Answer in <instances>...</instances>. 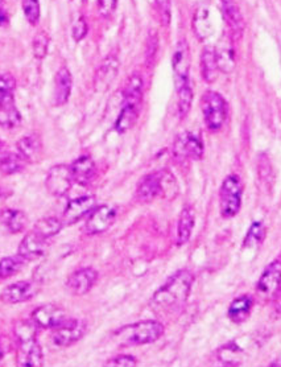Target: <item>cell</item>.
<instances>
[{"label":"cell","mask_w":281,"mask_h":367,"mask_svg":"<svg viewBox=\"0 0 281 367\" xmlns=\"http://www.w3.org/2000/svg\"><path fill=\"white\" fill-rule=\"evenodd\" d=\"M242 194V181L236 175H230L223 180L219 192V208L223 218H232L239 213Z\"/></svg>","instance_id":"obj_5"},{"label":"cell","mask_w":281,"mask_h":367,"mask_svg":"<svg viewBox=\"0 0 281 367\" xmlns=\"http://www.w3.org/2000/svg\"><path fill=\"white\" fill-rule=\"evenodd\" d=\"M22 114L15 106V102L0 106V127L13 130L22 125Z\"/></svg>","instance_id":"obj_31"},{"label":"cell","mask_w":281,"mask_h":367,"mask_svg":"<svg viewBox=\"0 0 281 367\" xmlns=\"http://www.w3.org/2000/svg\"><path fill=\"white\" fill-rule=\"evenodd\" d=\"M119 72V60L114 54L107 56L102 63L99 65L95 77H94V88L97 91L103 93L110 88V85L114 82Z\"/></svg>","instance_id":"obj_17"},{"label":"cell","mask_w":281,"mask_h":367,"mask_svg":"<svg viewBox=\"0 0 281 367\" xmlns=\"http://www.w3.org/2000/svg\"><path fill=\"white\" fill-rule=\"evenodd\" d=\"M65 320L67 318L64 309L57 305H42L32 313V322L42 329H54L61 325Z\"/></svg>","instance_id":"obj_13"},{"label":"cell","mask_w":281,"mask_h":367,"mask_svg":"<svg viewBox=\"0 0 281 367\" xmlns=\"http://www.w3.org/2000/svg\"><path fill=\"white\" fill-rule=\"evenodd\" d=\"M216 60H217L219 72L225 75H230L235 69L236 60H235V48H234V38L230 32H225L223 36L219 38L217 47L214 48Z\"/></svg>","instance_id":"obj_14"},{"label":"cell","mask_w":281,"mask_h":367,"mask_svg":"<svg viewBox=\"0 0 281 367\" xmlns=\"http://www.w3.org/2000/svg\"><path fill=\"white\" fill-rule=\"evenodd\" d=\"M88 31H89V26L86 23V19L85 17H79L77 22L74 23V26L72 28V36L74 38V41H82L83 38H86L88 35Z\"/></svg>","instance_id":"obj_42"},{"label":"cell","mask_w":281,"mask_h":367,"mask_svg":"<svg viewBox=\"0 0 281 367\" xmlns=\"http://www.w3.org/2000/svg\"><path fill=\"white\" fill-rule=\"evenodd\" d=\"M118 0H98V11L102 17H110L115 13Z\"/></svg>","instance_id":"obj_43"},{"label":"cell","mask_w":281,"mask_h":367,"mask_svg":"<svg viewBox=\"0 0 281 367\" xmlns=\"http://www.w3.org/2000/svg\"><path fill=\"white\" fill-rule=\"evenodd\" d=\"M136 365H138V361L135 357L122 354L109 359L103 367H136Z\"/></svg>","instance_id":"obj_40"},{"label":"cell","mask_w":281,"mask_h":367,"mask_svg":"<svg viewBox=\"0 0 281 367\" xmlns=\"http://www.w3.org/2000/svg\"><path fill=\"white\" fill-rule=\"evenodd\" d=\"M201 110L206 127L219 131L227 119V103L217 91H206L201 100Z\"/></svg>","instance_id":"obj_6"},{"label":"cell","mask_w":281,"mask_h":367,"mask_svg":"<svg viewBox=\"0 0 281 367\" xmlns=\"http://www.w3.org/2000/svg\"><path fill=\"white\" fill-rule=\"evenodd\" d=\"M97 208V198L94 196H82L67 203L64 212V225H73L90 214Z\"/></svg>","instance_id":"obj_16"},{"label":"cell","mask_w":281,"mask_h":367,"mask_svg":"<svg viewBox=\"0 0 281 367\" xmlns=\"http://www.w3.org/2000/svg\"><path fill=\"white\" fill-rule=\"evenodd\" d=\"M193 28H194V33L201 41H204L213 33V24L207 8H198L197 13H194Z\"/></svg>","instance_id":"obj_28"},{"label":"cell","mask_w":281,"mask_h":367,"mask_svg":"<svg viewBox=\"0 0 281 367\" xmlns=\"http://www.w3.org/2000/svg\"><path fill=\"white\" fill-rule=\"evenodd\" d=\"M73 176L70 166L65 164H58L51 166L47 175L45 187L51 196L54 197H64L73 185Z\"/></svg>","instance_id":"obj_8"},{"label":"cell","mask_w":281,"mask_h":367,"mask_svg":"<svg viewBox=\"0 0 281 367\" xmlns=\"http://www.w3.org/2000/svg\"><path fill=\"white\" fill-rule=\"evenodd\" d=\"M179 193V185L176 178L169 171H159L141 178L136 198L143 203H151L156 197L163 196L166 198H175Z\"/></svg>","instance_id":"obj_3"},{"label":"cell","mask_w":281,"mask_h":367,"mask_svg":"<svg viewBox=\"0 0 281 367\" xmlns=\"http://www.w3.org/2000/svg\"><path fill=\"white\" fill-rule=\"evenodd\" d=\"M49 42H51V38L45 31H40L36 33L33 42H32V48H33V56L38 60L45 58V56L48 54V49H49Z\"/></svg>","instance_id":"obj_36"},{"label":"cell","mask_w":281,"mask_h":367,"mask_svg":"<svg viewBox=\"0 0 281 367\" xmlns=\"http://www.w3.org/2000/svg\"><path fill=\"white\" fill-rule=\"evenodd\" d=\"M98 279V272L94 268H81L67 279V288L73 295L82 296L94 287Z\"/></svg>","instance_id":"obj_18"},{"label":"cell","mask_w":281,"mask_h":367,"mask_svg":"<svg viewBox=\"0 0 281 367\" xmlns=\"http://www.w3.org/2000/svg\"><path fill=\"white\" fill-rule=\"evenodd\" d=\"M23 11L29 24L35 26L40 19L39 0H23Z\"/></svg>","instance_id":"obj_39"},{"label":"cell","mask_w":281,"mask_h":367,"mask_svg":"<svg viewBox=\"0 0 281 367\" xmlns=\"http://www.w3.org/2000/svg\"><path fill=\"white\" fill-rule=\"evenodd\" d=\"M26 160L19 153H7L4 159L0 162V172L4 175H15L22 172L26 165Z\"/></svg>","instance_id":"obj_32"},{"label":"cell","mask_w":281,"mask_h":367,"mask_svg":"<svg viewBox=\"0 0 281 367\" xmlns=\"http://www.w3.org/2000/svg\"><path fill=\"white\" fill-rule=\"evenodd\" d=\"M194 276L188 270H179L152 297V306L161 313H176L182 309L192 291Z\"/></svg>","instance_id":"obj_1"},{"label":"cell","mask_w":281,"mask_h":367,"mask_svg":"<svg viewBox=\"0 0 281 367\" xmlns=\"http://www.w3.org/2000/svg\"><path fill=\"white\" fill-rule=\"evenodd\" d=\"M63 221H60L56 217H45L42 219H40L36 222L35 228H33V233L38 234L42 240H49L51 237H54L56 234H58L63 228Z\"/></svg>","instance_id":"obj_29"},{"label":"cell","mask_w":281,"mask_h":367,"mask_svg":"<svg viewBox=\"0 0 281 367\" xmlns=\"http://www.w3.org/2000/svg\"><path fill=\"white\" fill-rule=\"evenodd\" d=\"M72 88H73L72 73L66 66H61L54 78V94H53L54 106H64L65 103L69 101Z\"/></svg>","instance_id":"obj_19"},{"label":"cell","mask_w":281,"mask_h":367,"mask_svg":"<svg viewBox=\"0 0 281 367\" xmlns=\"http://www.w3.org/2000/svg\"><path fill=\"white\" fill-rule=\"evenodd\" d=\"M15 334L19 346L16 352L17 367L42 366V349L36 340V325L22 321L15 325Z\"/></svg>","instance_id":"obj_2"},{"label":"cell","mask_w":281,"mask_h":367,"mask_svg":"<svg viewBox=\"0 0 281 367\" xmlns=\"http://www.w3.org/2000/svg\"><path fill=\"white\" fill-rule=\"evenodd\" d=\"M1 221L4 226L8 228V231H11L13 234L23 231L28 224L26 215L22 210H13V209L4 210L1 213Z\"/></svg>","instance_id":"obj_30"},{"label":"cell","mask_w":281,"mask_h":367,"mask_svg":"<svg viewBox=\"0 0 281 367\" xmlns=\"http://www.w3.org/2000/svg\"><path fill=\"white\" fill-rule=\"evenodd\" d=\"M222 8L230 26L231 36L241 38L244 31V20L238 4L235 3V0H222Z\"/></svg>","instance_id":"obj_23"},{"label":"cell","mask_w":281,"mask_h":367,"mask_svg":"<svg viewBox=\"0 0 281 367\" xmlns=\"http://www.w3.org/2000/svg\"><path fill=\"white\" fill-rule=\"evenodd\" d=\"M257 159V175L260 182L266 189H271L273 185V169L271 160L266 153H260Z\"/></svg>","instance_id":"obj_33"},{"label":"cell","mask_w":281,"mask_h":367,"mask_svg":"<svg viewBox=\"0 0 281 367\" xmlns=\"http://www.w3.org/2000/svg\"><path fill=\"white\" fill-rule=\"evenodd\" d=\"M7 153H8V151H7V150H6V147H4V146H1V144H0V162H1V160H3V159H4V156H6V155H7Z\"/></svg>","instance_id":"obj_45"},{"label":"cell","mask_w":281,"mask_h":367,"mask_svg":"<svg viewBox=\"0 0 281 367\" xmlns=\"http://www.w3.org/2000/svg\"><path fill=\"white\" fill-rule=\"evenodd\" d=\"M252 305L254 302L250 296L236 297L235 300H232V303L229 306L227 316L234 324H242L250 317Z\"/></svg>","instance_id":"obj_26"},{"label":"cell","mask_w":281,"mask_h":367,"mask_svg":"<svg viewBox=\"0 0 281 367\" xmlns=\"http://www.w3.org/2000/svg\"><path fill=\"white\" fill-rule=\"evenodd\" d=\"M179 93V114L181 119L186 118L191 109H192L193 103V90L191 85L182 88V89L177 90Z\"/></svg>","instance_id":"obj_37"},{"label":"cell","mask_w":281,"mask_h":367,"mask_svg":"<svg viewBox=\"0 0 281 367\" xmlns=\"http://www.w3.org/2000/svg\"><path fill=\"white\" fill-rule=\"evenodd\" d=\"M201 75L207 84H214L217 81L218 69L217 60L214 47H206L201 54Z\"/></svg>","instance_id":"obj_27"},{"label":"cell","mask_w":281,"mask_h":367,"mask_svg":"<svg viewBox=\"0 0 281 367\" xmlns=\"http://www.w3.org/2000/svg\"><path fill=\"white\" fill-rule=\"evenodd\" d=\"M220 367H239V366H235V365H222Z\"/></svg>","instance_id":"obj_47"},{"label":"cell","mask_w":281,"mask_h":367,"mask_svg":"<svg viewBox=\"0 0 281 367\" xmlns=\"http://www.w3.org/2000/svg\"><path fill=\"white\" fill-rule=\"evenodd\" d=\"M173 156L179 160H200L204 156L202 140L192 132H184L173 143Z\"/></svg>","instance_id":"obj_9"},{"label":"cell","mask_w":281,"mask_h":367,"mask_svg":"<svg viewBox=\"0 0 281 367\" xmlns=\"http://www.w3.org/2000/svg\"><path fill=\"white\" fill-rule=\"evenodd\" d=\"M195 224V214L192 206L186 205L179 213V224H177V244L182 246L191 240L193 228Z\"/></svg>","instance_id":"obj_25"},{"label":"cell","mask_w":281,"mask_h":367,"mask_svg":"<svg viewBox=\"0 0 281 367\" xmlns=\"http://www.w3.org/2000/svg\"><path fill=\"white\" fill-rule=\"evenodd\" d=\"M3 357V350H1V348H0V358Z\"/></svg>","instance_id":"obj_48"},{"label":"cell","mask_w":281,"mask_h":367,"mask_svg":"<svg viewBox=\"0 0 281 367\" xmlns=\"http://www.w3.org/2000/svg\"><path fill=\"white\" fill-rule=\"evenodd\" d=\"M47 240H42L33 231L28 233L24 240L19 244V255L24 260H33L42 256L47 250Z\"/></svg>","instance_id":"obj_21"},{"label":"cell","mask_w":281,"mask_h":367,"mask_svg":"<svg viewBox=\"0 0 281 367\" xmlns=\"http://www.w3.org/2000/svg\"><path fill=\"white\" fill-rule=\"evenodd\" d=\"M26 260L17 255V256H8L0 260V279H7L19 272V270L23 267Z\"/></svg>","instance_id":"obj_35"},{"label":"cell","mask_w":281,"mask_h":367,"mask_svg":"<svg viewBox=\"0 0 281 367\" xmlns=\"http://www.w3.org/2000/svg\"><path fill=\"white\" fill-rule=\"evenodd\" d=\"M8 23V13L4 8V0H0V26H7Z\"/></svg>","instance_id":"obj_44"},{"label":"cell","mask_w":281,"mask_h":367,"mask_svg":"<svg viewBox=\"0 0 281 367\" xmlns=\"http://www.w3.org/2000/svg\"><path fill=\"white\" fill-rule=\"evenodd\" d=\"M266 237V228L260 224V222H254L251 225V228H248V233L246 235L244 240V246L252 247V246H257L260 244Z\"/></svg>","instance_id":"obj_38"},{"label":"cell","mask_w":281,"mask_h":367,"mask_svg":"<svg viewBox=\"0 0 281 367\" xmlns=\"http://www.w3.org/2000/svg\"><path fill=\"white\" fill-rule=\"evenodd\" d=\"M95 163L90 156H81L70 165L73 181L79 185H88L95 176Z\"/></svg>","instance_id":"obj_22"},{"label":"cell","mask_w":281,"mask_h":367,"mask_svg":"<svg viewBox=\"0 0 281 367\" xmlns=\"http://www.w3.org/2000/svg\"><path fill=\"white\" fill-rule=\"evenodd\" d=\"M116 212L115 209L110 206H98L95 208L89 214V218L86 219L85 224V231L89 235H97L104 233L106 230L113 226L115 222Z\"/></svg>","instance_id":"obj_12"},{"label":"cell","mask_w":281,"mask_h":367,"mask_svg":"<svg viewBox=\"0 0 281 367\" xmlns=\"http://www.w3.org/2000/svg\"><path fill=\"white\" fill-rule=\"evenodd\" d=\"M86 331V324L81 320H65L61 325L54 328L51 340L57 346H70L79 341Z\"/></svg>","instance_id":"obj_10"},{"label":"cell","mask_w":281,"mask_h":367,"mask_svg":"<svg viewBox=\"0 0 281 367\" xmlns=\"http://www.w3.org/2000/svg\"><path fill=\"white\" fill-rule=\"evenodd\" d=\"M36 293V288L29 281H17L6 287L1 293V300L7 304H19L32 299Z\"/></svg>","instance_id":"obj_20"},{"label":"cell","mask_w":281,"mask_h":367,"mask_svg":"<svg viewBox=\"0 0 281 367\" xmlns=\"http://www.w3.org/2000/svg\"><path fill=\"white\" fill-rule=\"evenodd\" d=\"M144 93V81L139 73L131 75L123 90V104L122 109L139 113Z\"/></svg>","instance_id":"obj_15"},{"label":"cell","mask_w":281,"mask_h":367,"mask_svg":"<svg viewBox=\"0 0 281 367\" xmlns=\"http://www.w3.org/2000/svg\"><path fill=\"white\" fill-rule=\"evenodd\" d=\"M257 292L264 299H272L281 288V260H273L266 267L257 281Z\"/></svg>","instance_id":"obj_11"},{"label":"cell","mask_w":281,"mask_h":367,"mask_svg":"<svg viewBox=\"0 0 281 367\" xmlns=\"http://www.w3.org/2000/svg\"><path fill=\"white\" fill-rule=\"evenodd\" d=\"M267 367H281V357L278 358V359H275L273 362H271Z\"/></svg>","instance_id":"obj_46"},{"label":"cell","mask_w":281,"mask_h":367,"mask_svg":"<svg viewBox=\"0 0 281 367\" xmlns=\"http://www.w3.org/2000/svg\"><path fill=\"white\" fill-rule=\"evenodd\" d=\"M164 331L161 322L147 320L118 330L115 337L122 345H147L161 338Z\"/></svg>","instance_id":"obj_4"},{"label":"cell","mask_w":281,"mask_h":367,"mask_svg":"<svg viewBox=\"0 0 281 367\" xmlns=\"http://www.w3.org/2000/svg\"><path fill=\"white\" fill-rule=\"evenodd\" d=\"M16 150L26 163L36 162L42 153V143L36 135H26L16 143Z\"/></svg>","instance_id":"obj_24"},{"label":"cell","mask_w":281,"mask_h":367,"mask_svg":"<svg viewBox=\"0 0 281 367\" xmlns=\"http://www.w3.org/2000/svg\"><path fill=\"white\" fill-rule=\"evenodd\" d=\"M16 89V79L10 73L0 75V106L13 103V91Z\"/></svg>","instance_id":"obj_34"},{"label":"cell","mask_w":281,"mask_h":367,"mask_svg":"<svg viewBox=\"0 0 281 367\" xmlns=\"http://www.w3.org/2000/svg\"><path fill=\"white\" fill-rule=\"evenodd\" d=\"M156 7L160 15V20L163 26H169L170 17H172V7H170V0H154Z\"/></svg>","instance_id":"obj_41"},{"label":"cell","mask_w":281,"mask_h":367,"mask_svg":"<svg viewBox=\"0 0 281 367\" xmlns=\"http://www.w3.org/2000/svg\"><path fill=\"white\" fill-rule=\"evenodd\" d=\"M172 66L175 72L176 89L179 90L189 85L191 73V49L186 40H179L172 56Z\"/></svg>","instance_id":"obj_7"}]
</instances>
